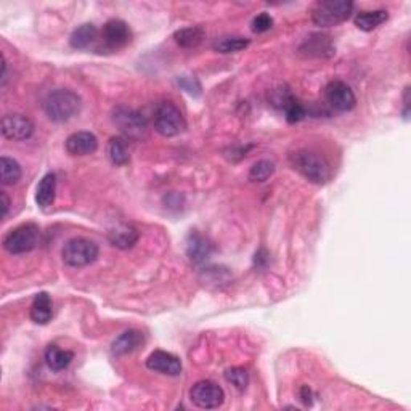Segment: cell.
<instances>
[{"instance_id":"cell-1","label":"cell","mask_w":411,"mask_h":411,"mask_svg":"<svg viewBox=\"0 0 411 411\" xmlns=\"http://www.w3.org/2000/svg\"><path fill=\"white\" fill-rule=\"evenodd\" d=\"M289 162L296 172L315 185H323L331 178V166L326 158L313 149H297L289 154Z\"/></svg>"},{"instance_id":"cell-2","label":"cell","mask_w":411,"mask_h":411,"mask_svg":"<svg viewBox=\"0 0 411 411\" xmlns=\"http://www.w3.org/2000/svg\"><path fill=\"white\" fill-rule=\"evenodd\" d=\"M82 106L81 96L70 89H55L43 100V111L53 123L63 124L76 118Z\"/></svg>"},{"instance_id":"cell-3","label":"cell","mask_w":411,"mask_h":411,"mask_svg":"<svg viewBox=\"0 0 411 411\" xmlns=\"http://www.w3.org/2000/svg\"><path fill=\"white\" fill-rule=\"evenodd\" d=\"M154 129L162 137H177L185 132L187 120L183 118L180 108L172 101H161L154 109L153 116Z\"/></svg>"},{"instance_id":"cell-4","label":"cell","mask_w":411,"mask_h":411,"mask_svg":"<svg viewBox=\"0 0 411 411\" xmlns=\"http://www.w3.org/2000/svg\"><path fill=\"white\" fill-rule=\"evenodd\" d=\"M113 123L119 132L124 135V138L130 140H142L148 134V123L142 113L137 109L129 108L125 105L116 106L111 113Z\"/></svg>"},{"instance_id":"cell-5","label":"cell","mask_w":411,"mask_h":411,"mask_svg":"<svg viewBox=\"0 0 411 411\" xmlns=\"http://www.w3.org/2000/svg\"><path fill=\"white\" fill-rule=\"evenodd\" d=\"M39 243H41V229L36 224H23L5 235L3 249L12 255H19L31 253Z\"/></svg>"},{"instance_id":"cell-6","label":"cell","mask_w":411,"mask_h":411,"mask_svg":"<svg viewBox=\"0 0 411 411\" xmlns=\"http://www.w3.org/2000/svg\"><path fill=\"white\" fill-rule=\"evenodd\" d=\"M354 3L349 0H325L317 2L312 8V21L317 26L333 28L344 23L350 17Z\"/></svg>"},{"instance_id":"cell-7","label":"cell","mask_w":411,"mask_h":411,"mask_svg":"<svg viewBox=\"0 0 411 411\" xmlns=\"http://www.w3.org/2000/svg\"><path fill=\"white\" fill-rule=\"evenodd\" d=\"M98 246L87 238H72L63 246V262L70 267H87L98 259Z\"/></svg>"},{"instance_id":"cell-8","label":"cell","mask_w":411,"mask_h":411,"mask_svg":"<svg viewBox=\"0 0 411 411\" xmlns=\"http://www.w3.org/2000/svg\"><path fill=\"white\" fill-rule=\"evenodd\" d=\"M190 400L201 410L219 408L225 402V392L214 381H200L190 389Z\"/></svg>"},{"instance_id":"cell-9","label":"cell","mask_w":411,"mask_h":411,"mask_svg":"<svg viewBox=\"0 0 411 411\" xmlns=\"http://www.w3.org/2000/svg\"><path fill=\"white\" fill-rule=\"evenodd\" d=\"M100 41L108 52L120 50L132 41V31L123 19H109L100 32Z\"/></svg>"},{"instance_id":"cell-10","label":"cell","mask_w":411,"mask_h":411,"mask_svg":"<svg viewBox=\"0 0 411 411\" xmlns=\"http://www.w3.org/2000/svg\"><path fill=\"white\" fill-rule=\"evenodd\" d=\"M325 100L333 109L341 111V113L352 111L357 105L355 94L350 89V85H347L344 81L337 79L328 82V85L325 87Z\"/></svg>"},{"instance_id":"cell-11","label":"cell","mask_w":411,"mask_h":411,"mask_svg":"<svg viewBox=\"0 0 411 411\" xmlns=\"http://www.w3.org/2000/svg\"><path fill=\"white\" fill-rule=\"evenodd\" d=\"M2 135L8 140L23 142L34 135V123L28 116L19 113L5 114L2 118Z\"/></svg>"},{"instance_id":"cell-12","label":"cell","mask_w":411,"mask_h":411,"mask_svg":"<svg viewBox=\"0 0 411 411\" xmlns=\"http://www.w3.org/2000/svg\"><path fill=\"white\" fill-rule=\"evenodd\" d=\"M147 368L159 375L178 376L182 373V361L177 355L166 350H154L147 360Z\"/></svg>"},{"instance_id":"cell-13","label":"cell","mask_w":411,"mask_h":411,"mask_svg":"<svg viewBox=\"0 0 411 411\" xmlns=\"http://www.w3.org/2000/svg\"><path fill=\"white\" fill-rule=\"evenodd\" d=\"M65 147L71 156H89L98 149V140L92 132H74L66 138Z\"/></svg>"},{"instance_id":"cell-14","label":"cell","mask_w":411,"mask_h":411,"mask_svg":"<svg viewBox=\"0 0 411 411\" xmlns=\"http://www.w3.org/2000/svg\"><path fill=\"white\" fill-rule=\"evenodd\" d=\"M299 52H301L302 55L310 58H326L335 53V45H333L330 36H325V34H312L310 37H307L306 41H304Z\"/></svg>"},{"instance_id":"cell-15","label":"cell","mask_w":411,"mask_h":411,"mask_svg":"<svg viewBox=\"0 0 411 411\" xmlns=\"http://www.w3.org/2000/svg\"><path fill=\"white\" fill-rule=\"evenodd\" d=\"M145 344V336L138 330H129L119 335L111 344V354L114 357L129 355Z\"/></svg>"},{"instance_id":"cell-16","label":"cell","mask_w":411,"mask_h":411,"mask_svg":"<svg viewBox=\"0 0 411 411\" xmlns=\"http://www.w3.org/2000/svg\"><path fill=\"white\" fill-rule=\"evenodd\" d=\"M138 238H140L138 230L135 229V226L127 225V224L118 225V226H116V229L111 230L109 235H108L109 243L113 244L114 248H118V249H130V248H134V246L137 244Z\"/></svg>"},{"instance_id":"cell-17","label":"cell","mask_w":411,"mask_h":411,"mask_svg":"<svg viewBox=\"0 0 411 411\" xmlns=\"http://www.w3.org/2000/svg\"><path fill=\"white\" fill-rule=\"evenodd\" d=\"M212 251H214V248H212L211 241L204 238L202 235L196 233L195 231V233H190V236H188L187 254L193 262L196 264L204 262V260L212 254Z\"/></svg>"},{"instance_id":"cell-18","label":"cell","mask_w":411,"mask_h":411,"mask_svg":"<svg viewBox=\"0 0 411 411\" xmlns=\"http://www.w3.org/2000/svg\"><path fill=\"white\" fill-rule=\"evenodd\" d=\"M96 41H98V29H96L95 24L85 23L74 29V32L71 34L70 43L76 50H85V48H90L94 45Z\"/></svg>"},{"instance_id":"cell-19","label":"cell","mask_w":411,"mask_h":411,"mask_svg":"<svg viewBox=\"0 0 411 411\" xmlns=\"http://www.w3.org/2000/svg\"><path fill=\"white\" fill-rule=\"evenodd\" d=\"M56 196V176L55 173H45L42 177V180L39 182L36 190V202L39 207L47 209L48 206L53 204Z\"/></svg>"},{"instance_id":"cell-20","label":"cell","mask_w":411,"mask_h":411,"mask_svg":"<svg viewBox=\"0 0 411 411\" xmlns=\"http://www.w3.org/2000/svg\"><path fill=\"white\" fill-rule=\"evenodd\" d=\"M277 103L284 111V114H286L288 123L294 124L306 118L307 111L304 108V105L297 98H294L289 92H280V98L277 100Z\"/></svg>"},{"instance_id":"cell-21","label":"cell","mask_w":411,"mask_h":411,"mask_svg":"<svg viewBox=\"0 0 411 411\" xmlns=\"http://www.w3.org/2000/svg\"><path fill=\"white\" fill-rule=\"evenodd\" d=\"M53 317V306L52 299L47 293H39L34 297L31 306V320L37 325H47Z\"/></svg>"},{"instance_id":"cell-22","label":"cell","mask_w":411,"mask_h":411,"mask_svg":"<svg viewBox=\"0 0 411 411\" xmlns=\"http://www.w3.org/2000/svg\"><path fill=\"white\" fill-rule=\"evenodd\" d=\"M74 360V354L71 350L60 349V347L52 344L47 347L45 350V361L48 368L53 371H63L71 365V361Z\"/></svg>"},{"instance_id":"cell-23","label":"cell","mask_w":411,"mask_h":411,"mask_svg":"<svg viewBox=\"0 0 411 411\" xmlns=\"http://www.w3.org/2000/svg\"><path fill=\"white\" fill-rule=\"evenodd\" d=\"M389 14L386 10H373V12H360L357 13L355 17V26L361 29V31L365 32H370L373 31V29L379 28L381 24L388 21Z\"/></svg>"},{"instance_id":"cell-24","label":"cell","mask_w":411,"mask_h":411,"mask_svg":"<svg viewBox=\"0 0 411 411\" xmlns=\"http://www.w3.org/2000/svg\"><path fill=\"white\" fill-rule=\"evenodd\" d=\"M108 158L114 166H125L130 162V149L127 138L113 137L108 143Z\"/></svg>"},{"instance_id":"cell-25","label":"cell","mask_w":411,"mask_h":411,"mask_svg":"<svg viewBox=\"0 0 411 411\" xmlns=\"http://www.w3.org/2000/svg\"><path fill=\"white\" fill-rule=\"evenodd\" d=\"M204 37H206V32L201 26L183 28V29H178V31L173 34L176 42L183 48L198 47L202 41H204Z\"/></svg>"},{"instance_id":"cell-26","label":"cell","mask_w":411,"mask_h":411,"mask_svg":"<svg viewBox=\"0 0 411 411\" xmlns=\"http://www.w3.org/2000/svg\"><path fill=\"white\" fill-rule=\"evenodd\" d=\"M0 172H2V185L5 187L18 183L23 176L21 166H19L18 161L8 156H2V159H0Z\"/></svg>"},{"instance_id":"cell-27","label":"cell","mask_w":411,"mask_h":411,"mask_svg":"<svg viewBox=\"0 0 411 411\" xmlns=\"http://www.w3.org/2000/svg\"><path fill=\"white\" fill-rule=\"evenodd\" d=\"M249 45V39L231 36V37H222L214 43V50L219 53H236L244 50Z\"/></svg>"},{"instance_id":"cell-28","label":"cell","mask_w":411,"mask_h":411,"mask_svg":"<svg viewBox=\"0 0 411 411\" xmlns=\"http://www.w3.org/2000/svg\"><path fill=\"white\" fill-rule=\"evenodd\" d=\"M275 172V164L268 159H260V161L254 162L253 167L249 169V180L255 183L267 182Z\"/></svg>"},{"instance_id":"cell-29","label":"cell","mask_w":411,"mask_h":411,"mask_svg":"<svg viewBox=\"0 0 411 411\" xmlns=\"http://www.w3.org/2000/svg\"><path fill=\"white\" fill-rule=\"evenodd\" d=\"M225 379L238 390H244L249 384V373L246 368L233 366V368H229L225 371Z\"/></svg>"},{"instance_id":"cell-30","label":"cell","mask_w":411,"mask_h":411,"mask_svg":"<svg viewBox=\"0 0 411 411\" xmlns=\"http://www.w3.org/2000/svg\"><path fill=\"white\" fill-rule=\"evenodd\" d=\"M272 26H273V18L270 17L268 13L257 14V17L253 19V23H251V29H253V32L255 34L267 32L272 29Z\"/></svg>"},{"instance_id":"cell-31","label":"cell","mask_w":411,"mask_h":411,"mask_svg":"<svg viewBox=\"0 0 411 411\" xmlns=\"http://www.w3.org/2000/svg\"><path fill=\"white\" fill-rule=\"evenodd\" d=\"M178 84H180L183 90H187L188 94L193 96L201 95V84L198 82V79H195V77H190V76L180 77V79H178Z\"/></svg>"},{"instance_id":"cell-32","label":"cell","mask_w":411,"mask_h":411,"mask_svg":"<svg viewBox=\"0 0 411 411\" xmlns=\"http://www.w3.org/2000/svg\"><path fill=\"white\" fill-rule=\"evenodd\" d=\"M299 397H301V400L307 405V407H310V405L313 403V392L308 386H302L301 392H299Z\"/></svg>"},{"instance_id":"cell-33","label":"cell","mask_w":411,"mask_h":411,"mask_svg":"<svg viewBox=\"0 0 411 411\" xmlns=\"http://www.w3.org/2000/svg\"><path fill=\"white\" fill-rule=\"evenodd\" d=\"M255 265H257L259 268H264L265 265L268 264V254L265 249H259L257 253H255V259H254Z\"/></svg>"},{"instance_id":"cell-34","label":"cell","mask_w":411,"mask_h":411,"mask_svg":"<svg viewBox=\"0 0 411 411\" xmlns=\"http://www.w3.org/2000/svg\"><path fill=\"white\" fill-rule=\"evenodd\" d=\"M0 198H2V219L8 215V211H10V200H8V195L5 191H0Z\"/></svg>"}]
</instances>
